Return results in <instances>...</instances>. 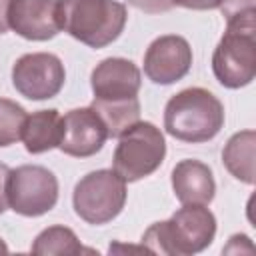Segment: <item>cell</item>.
I'll return each instance as SVG.
<instances>
[{"label":"cell","mask_w":256,"mask_h":256,"mask_svg":"<svg viewBox=\"0 0 256 256\" xmlns=\"http://www.w3.org/2000/svg\"><path fill=\"white\" fill-rule=\"evenodd\" d=\"M216 236V218L204 204H184L168 220L154 222L142 236L150 254L192 256L206 250Z\"/></svg>","instance_id":"obj_1"},{"label":"cell","mask_w":256,"mask_h":256,"mask_svg":"<svg viewBox=\"0 0 256 256\" xmlns=\"http://www.w3.org/2000/svg\"><path fill=\"white\" fill-rule=\"evenodd\" d=\"M56 16L60 30L90 48L112 44L128 18L118 0H56Z\"/></svg>","instance_id":"obj_2"},{"label":"cell","mask_w":256,"mask_h":256,"mask_svg":"<svg viewBox=\"0 0 256 256\" xmlns=\"http://www.w3.org/2000/svg\"><path fill=\"white\" fill-rule=\"evenodd\" d=\"M224 126V106L206 88H186L174 94L164 108L166 132L182 142L212 140Z\"/></svg>","instance_id":"obj_3"},{"label":"cell","mask_w":256,"mask_h":256,"mask_svg":"<svg viewBox=\"0 0 256 256\" xmlns=\"http://www.w3.org/2000/svg\"><path fill=\"white\" fill-rule=\"evenodd\" d=\"M166 156V140L152 122H134L120 136L112 158V170L124 182H138L160 168Z\"/></svg>","instance_id":"obj_4"},{"label":"cell","mask_w":256,"mask_h":256,"mask_svg":"<svg viewBox=\"0 0 256 256\" xmlns=\"http://www.w3.org/2000/svg\"><path fill=\"white\" fill-rule=\"evenodd\" d=\"M126 194V182L114 170H92L74 186L72 206L84 222L100 226L122 212Z\"/></svg>","instance_id":"obj_5"},{"label":"cell","mask_w":256,"mask_h":256,"mask_svg":"<svg viewBox=\"0 0 256 256\" xmlns=\"http://www.w3.org/2000/svg\"><path fill=\"white\" fill-rule=\"evenodd\" d=\"M212 72L224 88L248 86L256 76V30L226 28L212 54Z\"/></svg>","instance_id":"obj_6"},{"label":"cell","mask_w":256,"mask_h":256,"mask_svg":"<svg viewBox=\"0 0 256 256\" xmlns=\"http://www.w3.org/2000/svg\"><path fill=\"white\" fill-rule=\"evenodd\" d=\"M58 202L56 176L38 164H24L10 170L8 208L20 216L36 218L50 212Z\"/></svg>","instance_id":"obj_7"},{"label":"cell","mask_w":256,"mask_h":256,"mask_svg":"<svg viewBox=\"0 0 256 256\" xmlns=\"http://www.w3.org/2000/svg\"><path fill=\"white\" fill-rule=\"evenodd\" d=\"M66 80L64 64L56 54L32 52L20 56L12 66V84L28 100L54 98Z\"/></svg>","instance_id":"obj_8"},{"label":"cell","mask_w":256,"mask_h":256,"mask_svg":"<svg viewBox=\"0 0 256 256\" xmlns=\"http://www.w3.org/2000/svg\"><path fill=\"white\" fill-rule=\"evenodd\" d=\"M192 66V48L186 38L164 34L150 42L144 54V74L154 84H174L182 80Z\"/></svg>","instance_id":"obj_9"},{"label":"cell","mask_w":256,"mask_h":256,"mask_svg":"<svg viewBox=\"0 0 256 256\" xmlns=\"http://www.w3.org/2000/svg\"><path fill=\"white\" fill-rule=\"evenodd\" d=\"M108 138L102 118L90 108H74L62 116V136L58 148L74 158H88L102 150Z\"/></svg>","instance_id":"obj_10"},{"label":"cell","mask_w":256,"mask_h":256,"mask_svg":"<svg viewBox=\"0 0 256 256\" xmlns=\"http://www.w3.org/2000/svg\"><path fill=\"white\" fill-rule=\"evenodd\" d=\"M142 84V74L132 60L104 58L90 74L94 100H128L136 98Z\"/></svg>","instance_id":"obj_11"},{"label":"cell","mask_w":256,"mask_h":256,"mask_svg":"<svg viewBox=\"0 0 256 256\" xmlns=\"http://www.w3.org/2000/svg\"><path fill=\"white\" fill-rule=\"evenodd\" d=\"M8 28L34 42L54 38L60 32L56 0H10Z\"/></svg>","instance_id":"obj_12"},{"label":"cell","mask_w":256,"mask_h":256,"mask_svg":"<svg viewBox=\"0 0 256 256\" xmlns=\"http://www.w3.org/2000/svg\"><path fill=\"white\" fill-rule=\"evenodd\" d=\"M172 190L182 204H210L216 194L214 174L200 160H180L172 168Z\"/></svg>","instance_id":"obj_13"},{"label":"cell","mask_w":256,"mask_h":256,"mask_svg":"<svg viewBox=\"0 0 256 256\" xmlns=\"http://www.w3.org/2000/svg\"><path fill=\"white\" fill-rule=\"evenodd\" d=\"M62 136V116L58 110H38L26 116L20 140L24 142L26 152L42 154L52 148H58Z\"/></svg>","instance_id":"obj_14"},{"label":"cell","mask_w":256,"mask_h":256,"mask_svg":"<svg viewBox=\"0 0 256 256\" xmlns=\"http://www.w3.org/2000/svg\"><path fill=\"white\" fill-rule=\"evenodd\" d=\"M254 146L256 132L242 130L232 134L222 150V162L226 170L244 184H254Z\"/></svg>","instance_id":"obj_15"},{"label":"cell","mask_w":256,"mask_h":256,"mask_svg":"<svg viewBox=\"0 0 256 256\" xmlns=\"http://www.w3.org/2000/svg\"><path fill=\"white\" fill-rule=\"evenodd\" d=\"M90 108L102 118L108 138H118L128 126L138 122L140 118V102L138 98L128 100H92Z\"/></svg>","instance_id":"obj_16"},{"label":"cell","mask_w":256,"mask_h":256,"mask_svg":"<svg viewBox=\"0 0 256 256\" xmlns=\"http://www.w3.org/2000/svg\"><path fill=\"white\" fill-rule=\"evenodd\" d=\"M34 254H44V256H62V254H68V256H74V254H82V252H94V250H86L82 248L78 236L74 234V230L66 228V226H50V228H44L32 248H30Z\"/></svg>","instance_id":"obj_17"},{"label":"cell","mask_w":256,"mask_h":256,"mask_svg":"<svg viewBox=\"0 0 256 256\" xmlns=\"http://www.w3.org/2000/svg\"><path fill=\"white\" fill-rule=\"evenodd\" d=\"M26 116V110L18 102L0 98V148L20 140Z\"/></svg>","instance_id":"obj_18"},{"label":"cell","mask_w":256,"mask_h":256,"mask_svg":"<svg viewBox=\"0 0 256 256\" xmlns=\"http://www.w3.org/2000/svg\"><path fill=\"white\" fill-rule=\"evenodd\" d=\"M218 8L226 18V28L256 30V0H222Z\"/></svg>","instance_id":"obj_19"},{"label":"cell","mask_w":256,"mask_h":256,"mask_svg":"<svg viewBox=\"0 0 256 256\" xmlns=\"http://www.w3.org/2000/svg\"><path fill=\"white\" fill-rule=\"evenodd\" d=\"M128 4L146 14H160V12H168L174 8L172 0H128Z\"/></svg>","instance_id":"obj_20"},{"label":"cell","mask_w":256,"mask_h":256,"mask_svg":"<svg viewBox=\"0 0 256 256\" xmlns=\"http://www.w3.org/2000/svg\"><path fill=\"white\" fill-rule=\"evenodd\" d=\"M222 0H172L174 6H182L188 10H214Z\"/></svg>","instance_id":"obj_21"},{"label":"cell","mask_w":256,"mask_h":256,"mask_svg":"<svg viewBox=\"0 0 256 256\" xmlns=\"http://www.w3.org/2000/svg\"><path fill=\"white\" fill-rule=\"evenodd\" d=\"M8 176L10 168L0 162V214L8 210Z\"/></svg>","instance_id":"obj_22"},{"label":"cell","mask_w":256,"mask_h":256,"mask_svg":"<svg viewBox=\"0 0 256 256\" xmlns=\"http://www.w3.org/2000/svg\"><path fill=\"white\" fill-rule=\"evenodd\" d=\"M8 6L10 0H0V34L8 30Z\"/></svg>","instance_id":"obj_23"},{"label":"cell","mask_w":256,"mask_h":256,"mask_svg":"<svg viewBox=\"0 0 256 256\" xmlns=\"http://www.w3.org/2000/svg\"><path fill=\"white\" fill-rule=\"evenodd\" d=\"M0 254H8V246H6V242L0 238Z\"/></svg>","instance_id":"obj_24"}]
</instances>
